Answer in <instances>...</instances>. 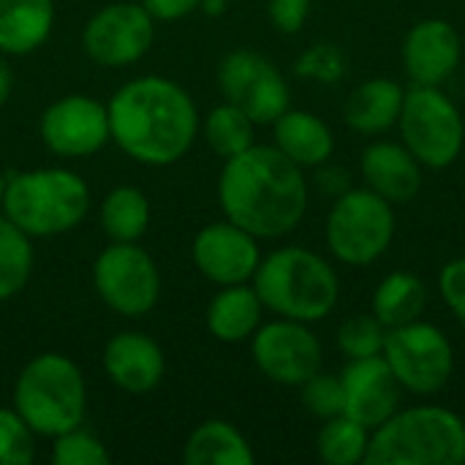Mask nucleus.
<instances>
[{
	"instance_id": "1",
	"label": "nucleus",
	"mask_w": 465,
	"mask_h": 465,
	"mask_svg": "<svg viewBox=\"0 0 465 465\" xmlns=\"http://www.w3.org/2000/svg\"><path fill=\"white\" fill-rule=\"evenodd\" d=\"M218 199L226 221L251 232L256 240L289 234L305 215L308 185L302 166L286 158L275 144H251L226 158Z\"/></svg>"
},
{
	"instance_id": "2",
	"label": "nucleus",
	"mask_w": 465,
	"mask_h": 465,
	"mask_svg": "<svg viewBox=\"0 0 465 465\" xmlns=\"http://www.w3.org/2000/svg\"><path fill=\"white\" fill-rule=\"evenodd\" d=\"M106 112L114 144L147 166L180 161L199 131L196 104L180 84L163 76L131 79L112 95Z\"/></svg>"
},
{
	"instance_id": "3",
	"label": "nucleus",
	"mask_w": 465,
	"mask_h": 465,
	"mask_svg": "<svg viewBox=\"0 0 465 465\" xmlns=\"http://www.w3.org/2000/svg\"><path fill=\"white\" fill-rule=\"evenodd\" d=\"M253 289L264 308L302 324L327 319L341 294L335 270L308 248H281L259 262Z\"/></svg>"
},
{
	"instance_id": "4",
	"label": "nucleus",
	"mask_w": 465,
	"mask_h": 465,
	"mask_svg": "<svg viewBox=\"0 0 465 465\" xmlns=\"http://www.w3.org/2000/svg\"><path fill=\"white\" fill-rule=\"evenodd\" d=\"M368 465H460L465 463V422L444 406L395 411L368 444Z\"/></svg>"
},
{
	"instance_id": "5",
	"label": "nucleus",
	"mask_w": 465,
	"mask_h": 465,
	"mask_svg": "<svg viewBox=\"0 0 465 465\" xmlns=\"http://www.w3.org/2000/svg\"><path fill=\"white\" fill-rule=\"evenodd\" d=\"M0 204L3 215L27 237H57L84 221L90 191L71 169H33L5 180Z\"/></svg>"
},
{
	"instance_id": "6",
	"label": "nucleus",
	"mask_w": 465,
	"mask_h": 465,
	"mask_svg": "<svg viewBox=\"0 0 465 465\" xmlns=\"http://www.w3.org/2000/svg\"><path fill=\"white\" fill-rule=\"evenodd\" d=\"M14 409L35 436H60L82 425L87 384L76 362L63 354L30 360L14 384Z\"/></svg>"
},
{
	"instance_id": "7",
	"label": "nucleus",
	"mask_w": 465,
	"mask_h": 465,
	"mask_svg": "<svg viewBox=\"0 0 465 465\" xmlns=\"http://www.w3.org/2000/svg\"><path fill=\"white\" fill-rule=\"evenodd\" d=\"M401 134L406 150L428 169L450 166L463 150L465 125L460 109L430 84H414L403 95Z\"/></svg>"
},
{
	"instance_id": "8",
	"label": "nucleus",
	"mask_w": 465,
	"mask_h": 465,
	"mask_svg": "<svg viewBox=\"0 0 465 465\" xmlns=\"http://www.w3.org/2000/svg\"><path fill=\"white\" fill-rule=\"evenodd\" d=\"M395 237L392 202L371 188L343 193L327 218V245L343 264L376 262Z\"/></svg>"
},
{
	"instance_id": "9",
	"label": "nucleus",
	"mask_w": 465,
	"mask_h": 465,
	"mask_svg": "<svg viewBox=\"0 0 465 465\" xmlns=\"http://www.w3.org/2000/svg\"><path fill=\"white\" fill-rule=\"evenodd\" d=\"M381 357L401 387L414 395H433L444 390L455 368L450 338L436 324L420 319L387 330Z\"/></svg>"
},
{
	"instance_id": "10",
	"label": "nucleus",
	"mask_w": 465,
	"mask_h": 465,
	"mask_svg": "<svg viewBox=\"0 0 465 465\" xmlns=\"http://www.w3.org/2000/svg\"><path fill=\"white\" fill-rule=\"evenodd\" d=\"M98 297L120 316L139 319L161 297V275L153 256L136 242H112L93 267Z\"/></svg>"
},
{
	"instance_id": "11",
	"label": "nucleus",
	"mask_w": 465,
	"mask_h": 465,
	"mask_svg": "<svg viewBox=\"0 0 465 465\" xmlns=\"http://www.w3.org/2000/svg\"><path fill=\"white\" fill-rule=\"evenodd\" d=\"M218 84L226 101L237 104L256 125H270L289 109V87L283 76L256 52H229L221 60Z\"/></svg>"
},
{
	"instance_id": "12",
	"label": "nucleus",
	"mask_w": 465,
	"mask_h": 465,
	"mask_svg": "<svg viewBox=\"0 0 465 465\" xmlns=\"http://www.w3.org/2000/svg\"><path fill=\"white\" fill-rule=\"evenodd\" d=\"M251 354L256 368L283 387H302L322 368V346L316 335L294 319L259 327L253 332Z\"/></svg>"
},
{
	"instance_id": "13",
	"label": "nucleus",
	"mask_w": 465,
	"mask_h": 465,
	"mask_svg": "<svg viewBox=\"0 0 465 465\" xmlns=\"http://www.w3.org/2000/svg\"><path fill=\"white\" fill-rule=\"evenodd\" d=\"M153 16L136 3L104 5L82 33L87 57L106 68H123L142 60L153 46Z\"/></svg>"
},
{
	"instance_id": "14",
	"label": "nucleus",
	"mask_w": 465,
	"mask_h": 465,
	"mask_svg": "<svg viewBox=\"0 0 465 465\" xmlns=\"http://www.w3.org/2000/svg\"><path fill=\"white\" fill-rule=\"evenodd\" d=\"M44 144L63 158H84L98 153L109 139V112L90 95H65L41 117Z\"/></svg>"
},
{
	"instance_id": "15",
	"label": "nucleus",
	"mask_w": 465,
	"mask_h": 465,
	"mask_svg": "<svg viewBox=\"0 0 465 465\" xmlns=\"http://www.w3.org/2000/svg\"><path fill=\"white\" fill-rule=\"evenodd\" d=\"M343 384V414L368 430L384 425L401 401V381L381 354L351 360L341 373Z\"/></svg>"
},
{
	"instance_id": "16",
	"label": "nucleus",
	"mask_w": 465,
	"mask_h": 465,
	"mask_svg": "<svg viewBox=\"0 0 465 465\" xmlns=\"http://www.w3.org/2000/svg\"><path fill=\"white\" fill-rule=\"evenodd\" d=\"M193 262L207 281L218 286H234L253 278L262 256L251 232L240 229L232 221H221L204 226L196 234Z\"/></svg>"
},
{
	"instance_id": "17",
	"label": "nucleus",
	"mask_w": 465,
	"mask_h": 465,
	"mask_svg": "<svg viewBox=\"0 0 465 465\" xmlns=\"http://www.w3.org/2000/svg\"><path fill=\"white\" fill-rule=\"evenodd\" d=\"M460 63V35L444 19L417 22L403 41V65L414 84L439 87Z\"/></svg>"
},
{
	"instance_id": "18",
	"label": "nucleus",
	"mask_w": 465,
	"mask_h": 465,
	"mask_svg": "<svg viewBox=\"0 0 465 465\" xmlns=\"http://www.w3.org/2000/svg\"><path fill=\"white\" fill-rule=\"evenodd\" d=\"M163 351L144 332H120L104 349V371L114 387L144 395L163 379Z\"/></svg>"
},
{
	"instance_id": "19",
	"label": "nucleus",
	"mask_w": 465,
	"mask_h": 465,
	"mask_svg": "<svg viewBox=\"0 0 465 465\" xmlns=\"http://www.w3.org/2000/svg\"><path fill=\"white\" fill-rule=\"evenodd\" d=\"M362 177L371 191L401 204L420 193L422 163L406 150V144L376 142L362 153Z\"/></svg>"
},
{
	"instance_id": "20",
	"label": "nucleus",
	"mask_w": 465,
	"mask_h": 465,
	"mask_svg": "<svg viewBox=\"0 0 465 465\" xmlns=\"http://www.w3.org/2000/svg\"><path fill=\"white\" fill-rule=\"evenodd\" d=\"M54 0H0V52L30 54L52 33Z\"/></svg>"
},
{
	"instance_id": "21",
	"label": "nucleus",
	"mask_w": 465,
	"mask_h": 465,
	"mask_svg": "<svg viewBox=\"0 0 465 465\" xmlns=\"http://www.w3.org/2000/svg\"><path fill=\"white\" fill-rule=\"evenodd\" d=\"M275 147L297 166H319L332 150L335 139L324 120L302 109H286L275 123Z\"/></svg>"
},
{
	"instance_id": "22",
	"label": "nucleus",
	"mask_w": 465,
	"mask_h": 465,
	"mask_svg": "<svg viewBox=\"0 0 465 465\" xmlns=\"http://www.w3.org/2000/svg\"><path fill=\"white\" fill-rule=\"evenodd\" d=\"M262 308L256 289L245 283L223 286L207 308V330L221 343H240L259 330Z\"/></svg>"
},
{
	"instance_id": "23",
	"label": "nucleus",
	"mask_w": 465,
	"mask_h": 465,
	"mask_svg": "<svg viewBox=\"0 0 465 465\" xmlns=\"http://www.w3.org/2000/svg\"><path fill=\"white\" fill-rule=\"evenodd\" d=\"M403 87L392 79H368L346 101V123L360 134L392 128L403 109Z\"/></svg>"
},
{
	"instance_id": "24",
	"label": "nucleus",
	"mask_w": 465,
	"mask_h": 465,
	"mask_svg": "<svg viewBox=\"0 0 465 465\" xmlns=\"http://www.w3.org/2000/svg\"><path fill=\"white\" fill-rule=\"evenodd\" d=\"M183 460L188 465H253V450L234 425L210 420L188 436Z\"/></svg>"
},
{
	"instance_id": "25",
	"label": "nucleus",
	"mask_w": 465,
	"mask_h": 465,
	"mask_svg": "<svg viewBox=\"0 0 465 465\" xmlns=\"http://www.w3.org/2000/svg\"><path fill=\"white\" fill-rule=\"evenodd\" d=\"M425 305H428V289L411 272H392L373 292V316L387 330L417 322Z\"/></svg>"
},
{
	"instance_id": "26",
	"label": "nucleus",
	"mask_w": 465,
	"mask_h": 465,
	"mask_svg": "<svg viewBox=\"0 0 465 465\" xmlns=\"http://www.w3.org/2000/svg\"><path fill=\"white\" fill-rule=\"evenodd\" d=\"M101 226L112 242H136L150 226V202L139 188L120 185L101 202Z\"/></svg>"
},
{
	"instance_id": "27",
	"label": "nucleus",
	"mask_w": 465,
	"mask_h": 465,
	"mask_svg": "<svg viewBox=\"0 0 465 465\" xmlns=\"http://www.w3.org/2000/svg\"><path fill=\"white\" fill-rule=\"evenodd\" d=\"M368 433H371L368 428H362L360 422H354L346 414L330 417L324 422V428L319 430V439H316L319 458L330 465L365 463L368 444H371Z\"/></svg>"
},
{
	"instance_id": "28",
	"label": "nucleus",
	"mask_w": 465,
	"mask_h": 465,
	"mask_svg": "<svg viewBox=\"0 0 465 465\" xmlns=\"http://www.w3.org/2000/svg\"><path fill=\"white\" fill-rule=\"evenodd\" d=\"M33 272V245L5 215H0V302L16 297Z\"/></svg>"
},
{
	"instance_id": "29",
	"label": "nucleus",
	"mask_w": 465,
	"mask_h": 465,
	"mask_svg": "<svg viewBox=\"0 0 465 465\" xmlns=\"http://www.w3.org/2000/svg\"><path fill=\"white\" fill-rule=\"evenodd\" d=\"M253 125L256 123L237 104L226 101L223 106H215L207 114L204 136H207V144L221 158H234L253 144Z\"/></svg>"
},
{
	"instance_id": "30",
	"label": "nucleus",
	"mask_w": 465,
	"mask_h": 465,
	"mask_svg": "<svg viewBox=\"0 0 465 465\" xmlns=\"http://www.w3.org/2000/svg\"><path fill=\"white\" fill-rule=\"evenodd\" d=\"M384 335H387V327L373 313H357L341 324L338 346L351 360L376 357L384 349Z\"/></svg>"
},
{
	"instance_id": "31",
	"label": "nucleus",
	"mask_w": 465,
	"mask_h": 465,
	"mask_svg": "<svg viewBox=\"0 0 465 465\" xmlns=\"http://www.w3.org/2000/svg\"><path fill=\"white\" fill-rule=\"evenodd\" d=\"M33 460L35 433L16 409H0V465H30Z\"/></svg>"
},
{
	"instance_id": "32",
	"label": "nucleus",
	"mask_w": 465,
	"mask_h": 465,
	"mask_svg": "<svg viewBox=\"0 0 465 465\" xmlns=\"http://www.w3.org/2000/svg\"><path fill=\"white\" fill-rule=\"evenodd\" d=\"M52 463L54 465H106L109 452L106 447L87 430L74 428L60 436H54L52 447Z\"/></svg>"
},
{
	"instance_id": "33",
	"label": "nucleus",
	"mask_w": 465,
	"mask_h": 465,
	"mask_svg": "<svg viewBox=\"0 0 465 465\" xmlns=\"http://www.w3.org/2000/svg\"><path fill=\"white\" fill-rule=\"evenodd\" d=\"M302 406L322 420L343 414V384L338 376L330 373H316L311 376L302 387Z\"/></svg>"
},
{
	"instance_id": "34",
	"label": "nucleus",
	"mask_w": 465,
	"mask_h": 465,
	"mask_svg": "<svg viewBox=\"0 0 465 465\" xmlns=\"http://www.w3.org/2000/svg\"><path fill=\"white\" fill-rule=\"evenodd\" d=\"M297 71L308 79H319V82H338L346 71V57L338 46L330 44H319L313 49H308L300 60H297Z\"/></svg>"
},
{
	"instance_id": "35",
	"label": "nucleus",
	"mask_w": 465,
	"mask_h": 465,
	"mask_svg": "<svg viewBox=\"0 0 465 465\" xmlns=\"http://www.w3.org/2000/svg\"><path fill=\"white\" fill-rule=\"evenodd\" d=\"M439 292L444 297V302L450 305V311L458 316V322L465 324V256L450 262L441 275H439Z\"/></svg>"
},
{
	"instance_id": "36",
	"label": "nucleus",
	"mask_w": 465,
	"mask_h": 465,
	"mask_svg": "<svg viewBox=\"0 0 465 465\" xmlns=\"http://www.w3.org/2000/svg\"><path fill=\"white\" fill-rule=\"evenodd\" d=\"M311 11V0H270V19L281 33H297Z\"/></svg>"
},
{
	"instance_id": "37",
	"label": "nucleus",
	"mask_w": 465,
	"mask_h": 465,
	"mask_svg": "<svg viewBox=\"0 0 465 465\" xmlns=\"http://www.w3.org/2000/svg\"><path fill=\"white\" fill-rule=\"evenodd\" d=\"M142 5L147 8V14L153 19L172 22V19H183L191 11H196L202 5V0H142Z\"/></svg>"
},
{
	"instance_id": "38",
	"label": "nucleus",
	"mask_w": 465,
	"mask_h": 465,
	"mask_svg": "<svg viewBox=\"0 0 465 465\" xmlns=\"http://www.w3.org/2000/svg\"><path fill=\"white\" fill-rule=\"evenodd\" d=\"M11 87H14V79H11V68L0 60V106L8 101L11 95Z\"/></svg>"
},
{
	"instance_id": "39",
	"label": "nucleus",
	"mask_w": 465,
	"mask_h": 465,
	"mask_svg": "<svg viewBox=\"0 0 465 465\" xmlns=\"http://www.w3.org/2000/svg\"><path fill=\"white\" fill-rule=\"evenodd\" d=\"M202 5H204L207 14H221L223 11V0H202Z\"/></svg>"
},
{
	"instance_id": "40",
	"label": "nucleus",
	"mask_w": 465,
	"mask_h": 465,
	"mask_svg": "<svg viewBox=\"0 0 465 465\" xmlns=\"http://www.w3.org/2000/svg\"><path fill=\"white\" fill-rule=\"evenodd\" d=\"M3 191H5V177L0 174V199H3Z\"/></svg>"
}]
</instances>
